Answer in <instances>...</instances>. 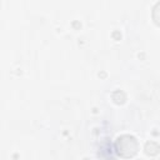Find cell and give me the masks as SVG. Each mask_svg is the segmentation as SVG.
<instances>
[{"mask_svg": "<svg viewBox=\"0 0 160 160\" xmlns=\"http://www.w3.org/2000/svg\"><path fill=\"white\" fill-rule=\"evenodd\" d=\"M115 150H116V154L121 158H132L136 155L139 150V145L134 136L122 135L118 138L115 142Z\"/></svg>", "mask_w": 160, "mask_h": 160, "instance_id": "6da1fadb", "label": "cell"}, {"mask_svg": "<svg viewBox=\"0 0 160 160\" xmlns=\"http://www.w3.org/2000/svg\"><path fill=\"white\" fill-rule=\"evenodd\" d=\"M154 20L158 25H160V2L154 9Z\"/></svg>", "mask_w": 160, "mask_h": 160, "instance_id": "7a4b0ae2", "label": "cell"}]
</instances>
